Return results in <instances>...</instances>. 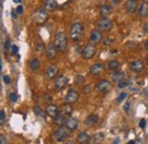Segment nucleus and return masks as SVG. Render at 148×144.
I'll list each match as a JSON object with an SVG mask.
<instances>
[{"instance_id":"1","label":"nucleus","mask_w":148,"mask_h":144,"mask_svg":"<svg viewBox=\"0 0 148 144\" xmlns=\"http://www.w3.org/2000/svg\"><path fill=\"white\" fill-rule=\"evenodd\" d=\"M84 33V26L80 22H75L72 24L71 30H70V38L72 41H79L82 39Z\"/></svg>"},{"instance_id":"2","label":"nucleus","mask_w":148,"mask_h":144,"mask_svg":"<svg viewBox=\"0 0 148 144\" xmlns=\"http://www.w3.org/2000/svg\"><path fill=\"white\" fill-rule=\"evenodd\" d=\"M71 132L72 130L70 128H67L65 125L64 126H59L58 129H56L55 132H54L53 138H54V141H56V142H63L65 138H67V137L71 136Z\"/></svg>"},{"instance_id":"3","label":"nucleus","mask_w":148,"mask_h":144,"mask_svg":"<svg viewBox=\"0 0 148 144\" xmlns=\"http://www.w3.org/2000/svg\"><path fill=\"white\" fill-rule=\"evenodd\" d=\"M55 47L57 48L58 52H65L67 48V38L66 35L62 31H58L55 36V40H54Z\"/></svg>"},{"instance_id":"4","label":"nucleus","mask_w":148,"mask_h":144,"mask_svg":"<svg viewBox=\"0 0 148 144\" xmlns=\"http://www.w3.org/2000/svg\"><path fill=\"white\" fill-rule=\"evenodd\" d=\"M32 19L34 23L37 24H45L48 19V13L46 9L39 8L37 10H34V13L32 14Z\"/></svg>"},{"instance_id":"5","label":"nucleus","mask_w":148,"mask_h":144,"mask_svg":"<svg viewBox=\"0 0 148 144\" xmlns=\"http://www.w3.org/2000/svg\"><path fill=\"white\" fill-rule=\"evenodd\" d=\"M96 26L101 32L103 31H111L113 29V22L108 17H101L96 22Z\"/></svg>"},{"instance_id":"6","label":"nucleus","mask_w":148,"mask_h":144,"mask_svg":"<svg viewBox=\"0 0 148 144\" xmlns=\"http://www.w3.org/2000/svg\"><path fill=\"white\" fill-rule=\"evenodd\" d=\"M96 52H97V49H96V47H95L93 44H87L82 48L81 55H82V57L84 60H91L93 56H95V54H96Z\"/></svg>"},{"instance_id":"7","label":"nucleus","mask_w":148,"mask_h":144,"mask_svg":"<svg viewBox=\"0 0 148 144\" xmlns=\"http://www.w3.org/2000/svg\"><path fill=\"white\" fill-rule=\"evenodd\" d=\"M129 68L131 71L136 73H140L145 69V62L143 60H133L129 63Z\"/></svg>"},{"instance_id":"8","label":"nucleus","mask_w":148,"mask_h":144,"mask_svg":"<svg viewBox=\"0 0 148 144\" xmlns=\"http://www.w3.org/2000/svg\"><path fill=\"white\" fill-rule=\"evenodd\" d=\"M96 88H97V90H98L99 93H101V94H107V93L112 89V84L110 80L101 79V80L97 84Z\"/></svg>"},{"instance_id":"9","label":"nucleus","mask_w":148,"mask_h":144,"mask_svg":"<svg viewBox=\"0 0 148 144\" xmlns=\"http://www.w3.org/2000/svg\"><path fill=\"white\" fill-rule=\"evenodd\" d=\"M58 75V68L56 64H50L47 66L46 71H45V77L47 80H53Z\"/></svg>"},{"instance_id":"10","label":"nucleus","mask_w":148,"mask_h":144,"mask_svg":"<svg viewBox=\"0 0 148 144\" xmlns=\"http://www.w3.org/2000/svg\"><path fill=\"white\" fill-rule=\"evenodd\" d=\"M69 84V79L64 74H58L55 78V88L58 90L64 89Z\"/></svg>"},{"instance_id":"11","label":"nucleus","mask_w":148,"mask_h":144,"mask_svg":"<svg viewBox=\"0 0 148 144\" xmlns=\"http://www.w3.org/2000/svg\"><path fill=\"white\" fill-rule=\"evenodd\" d=\"M124 7L129 14H134L138 12V0H127Z\"/></svg>"},{"instance_id":"12","label":"nucleus","mask_w":148,"mask_h":144,"mask_svg":"<svg viewBox=\"0 0 148 144\" xmlns=\"http://www.w3.org/2000/svg\"><path fill=\"white\" fill-rule=\"evenodd\" d=\"M79 100V93L75 89H70L67 91L66 96H65V102L66 103H70V104H73L76 101Z\"/></svg>"},{"instance_id":"13","label":"nucleus","mask_w":148,"mask_h":144,"mask_svg":"<svg viewBox=\"0 0 148 144\" xmlns=\"http://www.w3.org/2000/svg\"><path fill=\"white\" fill-rule=\"evenodd\" d=\"M57 48L55 47V44L53 42H50L49 45H48V47L46 48V56H47V58L48 60H54L56 57V54H57Z\"/></svg>"},{"instance_id":"14","label":"nucleus","mask_w":148,"mask_h":144,"mask_svg":"<svg viewBox=\"0 0 148 144\" xmlns=\"http://www.w3.org/2000/svg\"><path fill=\"white\" fill-rule=\"evenodd\" d=\"M90 141H91V137H90V135H89L88 133H86V132H81V133H79L77 136H76V142H77V143L86 144V143H88V142H90Z\"/></svg>"},{"instance_id":"15","label":"nucleus","mask_w":148,"mask_h":144,"mask_svg":"<svg viewBox=\"0 0 148 144\" xmlns=\"http://www.w3.org/2000/svg\"><path fill=\"white\" fill-rule=\"evenodd\" d=\"M59 111H60V109L58 108L57 105H55V104H49L47 107V109H46V113L49 117H51V118H55L56 116H58L59 114Z\"/></svg>"},{"instance_id":"16","label":"nucleus","mask_w":148,"mask_h":144,"mask_svg":"<svg viewBox=\"0 0 148 144\" xmlns=\"http://www.w3.org/2000/svg\"><path fill=\"white\" fill-rule=\"evenodd\" d=\"M103 40V35H101V31L100 30H93L90 35V41L92 44H99L100 41Z\"/></svg>"},{"instance_id":"17","label":"nucleus","mask_w":148,"mask_h":144,"mask_svg":"<svg viewBox=\"0 0 148 144\" xmlns=\"http://www.w3.org/2000/svg\"><path fill=\"white\" fill-rule=\"evenodd\" d=\"M112 13H113V7L110 5H103L99 8V14L101 17H108Z\"/></svg>"},{"instance_id":"18","label":"nucleus","mask_w":148,"mask_h":144,"mask_svg":"<svg viewBox=\"0 0 148 144\" xmlns=\"http://www.w3.org/2000/svg\"><path fill=\"white\" fill-rule=\"evenodd\" d=\"M104 71V64L103 63H95L90 66V74L92 75H99Z\"/></svg>"},{"instance_id":"19","label":"nucleus","mask_w":148,"mask_h":144,"mask_svg":"<svg viewBox=\"0 0 148 144\" xmlns=\"http://www.w3.org/2000/svg\"><path fill=\"white\" fill-rule=\"evenodd\" d=\"M99 121V117H98V114H89L87 118H86V120H84V125L88 127L90 126H93V125H96L97 123Z\"/></svg>"},{"instance_id":"20","label":"nucleus","mask_w":148,"mask_h":144,"mask_svg":"<svg viewBox=\"0 0 148 144\" xmlns=\"http://www.w3.org/2000/svg\"><path fill=\"white\" fill-rule=\"evenodd\" d=\"M65 126L67 127V128H70L72 132L75 130L77 126H79V121L75 119V118H72V117H69L67 119H66V124H65Z\"/></svg>"},{"instance_id":"21","label":"nucleus","mask_w":148,"mask_h":144,"mask_svg":"<svg viewBox=\"0 0 148 144\" xmlns=\"http://www.w3.org/2000/svg\"><path fill=\"white\" fill-rule=\"evenodd\" d=\"M72 112H73V108L71 107V104L70 103H64L62 107H60V113H63L64 116H71L72 114Z\"/></svg>"},{"instance_id":"22","label":"nucleus","mask_w":148,"mask_h":144,"mask_svg":"<svg viewBox=\"0 0 148 144\" xmlns=\"http://www.w3.org/2000/svg\"><path fill=\"white\" fill-rule=\"evenodd\" d=\"M66 116H64L63 113H59L58 116H56L54 118V124L57 126H64L66 124Z\"/></svg>"},{"instance_id":"23","label":"nucleus","mask_w":148,"mask_h":144,"mask_svg":"<svg viewBox=\"0 0 148 144\" xmlns=\"http://www.w3.org/2000/svg\"><path fill=\"white\" fill-rule=\"evenodd\" d=\"M138 14H139V16H141V17H146L148 16V2H143L141 5H140V7L138 8Z\"/></svg>"},{"instance_id":"24","label":"nucleus","mask_w":148,"mask_h":144,"mask_svg":"<svg viewBox=\"0 0 148 144\" xmlns=\"http://www.w3.org/2000/svg\"><path fill=\"white\" fill-rule=\"evenodd\" d=\"M45 9L48 12H53L57 8V1L56 0H46L45 1Z\"/></svg>"},{"instance_id":"25","label":"nucleus","mask_w":148,"mask_h":144,"mask_svg":"<svg viewBox=\"0 0 148 144\" xmlns=\"http://www.w3.org/2000/svg\"><path fill=\"white\" fill-rule=\"evenodd\" d=\"M120 62L119 61H116V60H112L108 62V64H107V68H108V70H111V71H117L119 69H120Z\"/></svg>"},{"instance_id":"26","label":"nucleus","mask_w":148,"mask_h":144,"mask_svg":"<svg viewBox=\"0 0 148 144\" xmlns=\"http://www.w3.org/2000/svg\"><path fill=\"white\" fill-rule=\"evenodd\" d=\"M124 78H125L124 73L121 71H114V73L112 74V79H113V81H115V82H120V81L123 80Z\"/></svg>"},{"instance_id":"27","label":"nucleus","mask_w":148,"mask_h":144,"mask_svg":"<svg viewBox=\"0 0 148 144\" xmlns=\"http://www.w3.org/2000/svg\"><path fill=\"white\" fill-rule=\"evenodd\" d=\"M104 137H105V135H104V133H97V134H95L92 137H91V143H100V142H103V140H104Z\"/></svg>"},{"instance_id":"28","label":"nucleus","mask_w":148,"mask_h":144,"mask_svg":"<svg viewBox=\"0 0 148 144\" xmlns=\"http://www.w3.org/2000/svg\"><path fill=\"white\" fill-rule=\"evenodd\" d=\"M29 65H30V69L32 71H37V70H39V68H40V61L38 58H32L30 61Z\"/></svg>"},{"instance_id":"29","label":"nucleus","mask_w":148,"mask_h":144,"mask_svg":"<svg viewBox=\"0 0 148 144\" xmlns=\"http://www.w3.org/2000/svg\"><path fill=\"white\" fill-rule=\"evenodd\" d=\"M130 84H131V82H130L129 79H125V78H124L123 80H121L120 82H117V87H119V88H127V87L130 86Z\"/></svg>"},{"instance_id":"30","label":"nucleus","mask_w":148,"mask_h":144,"mask_svg":"<svg viewBox=\"0 0 148 144\" xmlns=\"http://www.w3.org/2000/svg\"><path fill=\"white\" fill-rule=\"evenodd\" d=\"M83 81H84V78H83L81 74H77V75L74 78V84L77 85V86H81V85L83 84Z\"/></svg>"},{"instance_id":"31","label":"nucleus","mask_w":148,"mask_h":144,"mask_svg":"<svg viewBox=\"0 0 148 144\" xmlns=\"http://www.w3.org/2000/svg\"><path fill=\"white\" fill-rule=\"evenodd\" d=\"M8 98H9V101H10L12 103H16L18 97H17V94H16V93L12 91V93H9V95H8Z\"/></svg>"},{"instance_id":"32","label":"nucleus","mask_w":148,"mask_h":144,"mask_svg":"<svg viewBox=\"0 0 148 144\" xmlns=\"http://www.w3.org/2000/svg\"><path fill=\"white\" fill-rule=\"evenodd\" d=\"M127 96H128V94H127L125 91L121 93V94L117 96V98H116V102H117V103H121V102H123V101L127 98Z\"/></svg>"},{"instance_id":"33","label":"nucleus","mask_w":148,"mask_h":144,"mask_svg":"<svg viewBox=\"0 0 148 144\" xmlns=\"http://www.w3.org/2000/svg\"><path fill=\"white\" fill-rule=\"evenodd\" d=\"M5 121H6V112H5V110H1L0 111V124L3 125Z\"/></svg>"},{"instance_id":"34","label":"nucleus","mask_w":148,"mask_h":144,"mask_svg":"<svg viewBox=\"0 0 148 144\" xmlns=\"http://www.w3.org/2000/svg\"><path fill=\"white\" fill-rule=\"evenodd\" d=\"M12 46H13V45H12L10 40H9V39H7V40H6V42H5V47H3V48H5V51H6V52H9V51L12 49Z\"/></svg>"},{"instance_id":"35","label":"nucleus","mask_w":148,"mask_h":144,"mask_svg":"<svg viewBox=\"0 0 148 144\" xmlns=\"http://www.w3.org/2000/svg\"><path fill=\"white\" fill-rule=\"evenodd\" d=\"M33 111H34V113H36L37 116H39V117H43V112L41 111V109L39 108V107H34V108H33Z\"/></svg>"},{"instance_id":"36","label":"nucleus","mask_w":148,"mask_h":144,"mask_svg":"<svg viewBox=\"0 0 148 144\" xmlns=\"http://www.w3.org/2000/svg\"><path fill=\"white\" fill-rule=\"evenodd\" d=\"M18 46L17 45H13L12 46V49H10V52H12V55H16L18 53Z\"/></svg>"},{"instance_id":"37","label":"nucleus","mask_w":148,"mask_h":144,"mask_svg":"<svg viewBox=\"0 0 148 144\" xmlns=\"http://www.w3.org/2000/svg\"><path fill=\"white\" fill-rule=\"evenodd\" d=\"M36 51H37V52H42V51H45V45H43V42H42V44H38Z\"/></svg>"},{"instance_id":"38","label":"nucleus","mask_w":148,"mask_h":144,"mask_svg":"<svg viewBox=\"0 0 148 144\" xmlns=\"http://www.w3.org/2000/svg\"><path fill=\"white\" fill-rule=\"evenodd\" d=\"M2 79H3V82H5L6 85H9V84H10V81H12L10 77H8V75H3V77H2Z\"/></svg>"},{"instance_id":"39","label":"nucleus","mask_w":148,"mask_h":144,"mask_svg":"<svg viewBox=\"0 0 148 144\" xmlns=\"http://www.w3.org/2000/svg\"><path fill=\"white\" fill-rule=\"evenodd\" d=\"M113 41H114V40L111 39V38H105V39H104V45H105V46H108V45H111Z\"/></svg>"},{"instance_id":"40","label":"nucleus","mask_w":148,"mask_h":144,"mask_svg":"<svg viewBox=\"0 0 148 144\" xmlns=\"http://www.w3.org/2000/svg\"><path fill=\"white\" fill-rule=\"evenodd\" d=\"M43 98L46 100V102H51V101H53V97H51V95H49V94H45V95H43Z\"/></svg>"},{"instance_id":"41","label":"nucleus","mask_w":148,"mask_h":144,"mask_svg":"<svg viewBox=\"0 0 148 144\" xmlns=\"http://www.w3.org/2000/svg\"><path fill=\"white\" fill-rule=\"evenodd\" d=\"M0 143L1 144L8 143V140H7V137H6L5 135H1V136H0Z\"/></svg>"},{"instance_id":"42","label":"nucleus","mask_w":148,"mask_h":144,"mask_svg":"<svg viewBox=\"0 0 148 144\" xmlns=\"http://www.w3.org/2000/svg\"><path fill=\"white\" fill-rule=\"evenodd\" d=\"M145 126H146V119H140V121H139V127L140 128H145Z\"/></svg>"},{"instance_id":"43","label":"nucleus","mask_w":148,"mask_h":144,"mask_svg":"<svg viewBox=\"0 0 148 144\" xmlns=\"http://www.w3.org/2000/svg\"><path fill=\"white\" fill-rule=\"evenodd\" d=\"M130 105H131V103H130V102H125V104H124V107H123V110H124L125 112H129Z\"/></svg>"},{"instance_id":"44","label":"nucleus","mask_w":148,"mask_h":144,"mask_svg":"<svg viewBox=\"0 0 148 144\" xmlns=\"http://www.w3.org/2000/svg\"><path fill=\"white\" fill-rule=\"evenodd\" d=\"M15 10H16V13H17L18 15L23 14V6H22V5H19V6L17 7V8H16V9H15Z\"/></svg>"},{"instance_id":"45","label":"nucleus","mask_w":148,"mask_h":144,"mask_svg":"<svg viewBox=\"0 0 148 144\" xmlns=\"http://www.w3.org/2000/svg\"><path fill=\"white\" fill-rule=\"evenodd\" d=\"M143 31L145 33H148V22H146L144 25H143Z\"/></svg>"},{"instance_id":"46","label":"nucleus","mask_w":148,"mask_h":144,"mask_svg":"<svg viewBox=\"0 0 148 144\" xmlns=\"http://www.w3.org/2000/svg\"><path fill=\"white\" fill-rule=\"evenodd\" d=\"M17 13H16V10H12V16H13V18L14 19H16V17H17Z\"/></svg>"},{"instance_id":"47","label":"nucleus","mask_w":148,"mask_h":144,"mask_svg":"<svg viewBox=\"0 0 148 144\" xmlns=\"http://www.w3.org/2000/svg\"><path fill=\"white\" fill-rule=\"evenodd\" d=\"M144 48H145V51H147L148 52V40L145 41V44H144Z\"/></svg>"},{"instance_id":"48","label":"nucleus","mask_w":148,"mask_h":144,"mask_svg":"<svg viewBox=\"0 0 148 144\" xmlns=\"http://www.w3.org/2000/svg\"><path fill=\"white\" fill-rule=\"evenodd\" d=\"M112 2H113L114 5H117V2H119V1H117V0H112Z\"/></svg>"},{"instance_id":"49","label":"nucleus","mask_w":148,"mask_h":144,"mask_svg":"<svg viewBox=\"0 0 148 144\" xmlns=\"http://www.w3.org/2000/svg\"><path fill=\"white\" fill-rule=\"evenodd\" d=\"M13 1H14V2H16V3H19L22 0H13Z\"/></svg>"},{"instance_id":"50","label":"nucleus","mask_w":148,"mask_h":144,"mask_svg":"<svg viewBox=\"0 0 148 144\" xmlns=\"http://www.w3.org/2000/svg\"><path fill=\"white\" fill-rule=\"evenodd\" d=\"M136 143V141H129V144H134Z\"/></svg>"},{"instance_id":"51","label":"nucleus","mask_w":148,"mask_h":144,"mask_svg":"<svg viewBox=\"0 0 148 144\" xmlns=\"http://www.w3.org/2000/svg\"><path fill=\"white\" fill-rule=\"evenodd\" d=\"M146 61H147V63H148V55H147V57H146Z\"/></svg>"}]
</instances>
